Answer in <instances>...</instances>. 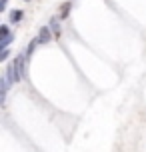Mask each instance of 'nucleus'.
<instances>
[{
    "label": "nucleus",
    "mask_w": 146,
    "mask_h": 152,
    "mask_svg": "<svg viewBox=\"0 0 146 152\" xmlns=\"http://www.w3.org/2000/svg\"><path fill=\"white\" fill-rule=\"evenodd\" d=\"M12 40H14V34L10 32L8 24H2L0 26V50H6Z\"/></svg>",
    "instance_id": "f03ea898"
},
{
    "label": "nucleus",
    "mask_w": 146,
    "mask_h": 152,
    "mask_svg": "<svg viewBox=\"0 0 146 152\" xmlns=\"http://www.w3.org/2000/svg\"><path fill=\"white\" fill-rule=\"evenodd\" d=\"M10 86H12V84L6 80V76L2 74V76H0V102H2V106H6V96H8Z\"/></svg>",
    "instance_id": "7ed1b4c3"
},
{
    "label": "nucleus",
    "mask_w": 146,
    "mask_h": 152,
    "mask_svg": "<svg viewBox=\"0 0 146 152\" xmlns=\"http://www.w3.org/2000/svg\"><path fill=\"white\" fill-rule=\"evenodd\" d=\"M8 56H10V50H2V52H0V62H4V60H8Z\"/></svg>",
    "instance_id": "1a4fd4ad"
},
{
    "label": "nucleus",
    "mask_w": 146,
    "mask_h": 152,
    "mask_svg": "<svg viewBox=\"0 0 146 152\" xmlns=\"http://www.w3.org/2000/svg\"><path fill=\"white\" fill-rule=\"evenodd\" d=\"M22 18H24V10L14 8V10H10V14H8V22H10V24H18Z\"/></svg>",
    "instance_id": "39448f33"
},
{
    "label": "nucleus",
    "mask_w": 146,
    "mask_h": 152,
    "mask_svg": "<svg viewBox=\"0 0 146 152\" xmlns=\"http://www.w3.org/2000/svg\"><path fill=\"white\" fill-rule=\"evenodd\" d=\"M70 10H72V2H62L60 4V10H58V18L60 20H64V18H68L70 16Z\"/></svg>",
    "instance_id": "423d86ee"
},
{
    "label": "nucleus",
    "mask_w": 146,
    "mask_h": 152,
    "mask_svg": "<svg viewBox=\"0 0 146 152\" xmlns=\"http://www.w3.org/2000/svg\"><path fill=\"white\" fill-rule=\"evenodd\" d=\"M26 64H28V56L26 52H20L14 56L12 60V68H14V80L16 82H22L26 78Z\"/></svg>",
    "instance_id": "f257e3e1"
},
{
    "label": "nucleus",
    "mask_w": 146,
    "mask_h": 152,
    "mask_svg": "<svg viewBox=\"0 0 146 152\" xmlns=\"http://www.w3.org/2000/svg\"><path fill=\"white\" fill-rule=\"evenodd\" d=\"M24 2H30V0H24Z\"/></svg>",
    "instance_id": "9b49d317"
},
{
    "label": "nucleus",
    "mask_w": 146,
    "mask_h": 152,
    "mask_svg": "<svg viewBox=\"0 0 146 152\" xmlns=\"http://www.w3.org/2000/svg\"><path fill=\"white\" fill-rule=\"evenodd\" d=\"M58 20H60V18H50V22H48V26H50V30L54 32V36L58 38L60 36V22H58Z\"/></svg>",
    "instance_id": "6e6552de"
},
{
    "label": "nucleus",
    "mask_w": 146,
    "mask_h": 152,
    "mask_svg": "<svg viewBox=\"0 0 146 152\" xmlns=\"http://www.w3.org/2000/svg\"><path fill=\"white\" fill-rule=\"evenodd\" d=\"M38 38H32L30 42H28V46H26V50H24V52H26V56H28V60H30L32 58V54H34V50H36V48H38Z\"/></svg>",
    "instance_id": "0eeeda50"
},
{
    "label": "nucleus",
    "mask_w": 146,
    "mask_h": 152,
    "mask_svg": "<svg viewBox=\"0 0 146 152\" xmlns=\"http://www.w3.org/2000/svg\"><path fill=\"white\" fill-rule=\"evenodd\" d=\"M36 38H38L40 44H48V42L54 38V32L50 30V26H42V28L38 30V36H36Z\"/></svg>",
    "instance_id": "20e7f679"
},
{
    "label": "nucleus",
    "mask_w": 146,
    "mask_h": 152,
    "mask_svg": "<svg viewBox=\"0 0 146 152\" xmlns=\"http://www.w3.org/2000/svg\"><path fill=\"white\" fill-rule=\"evenodd\" d=\"M6 6H8V0H0V12H6Z\"/></svg>",
    "instance_id": "9d476101"
}]
</instances>
